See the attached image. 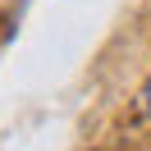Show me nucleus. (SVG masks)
<instances>
[{"instance_id":"nucleus-1","label":"nucleus","mask_w":151,"mask_h":151,"mask_svg":"<svg viewBox=\"0 0 151 151\" xmlns=\"http://www.w3.org/2000/svg\"><path fill=\"white\" fill-rule=\"evenodd\" d=\"M137 114H142V119L151 124V78H147V87L137 92Z\"/></svg>"}]
</instances>
